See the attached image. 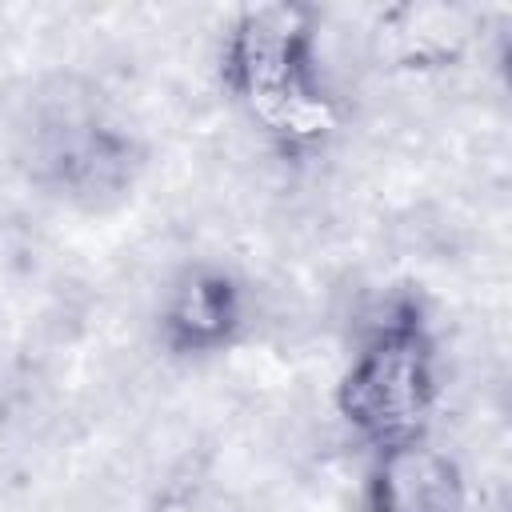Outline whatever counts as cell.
<instances>
[{
    "label": "cell",
    "mask_w": 512,
    "mask_h": 512,
    "mask_svg": "<svg viewBox=\"0 0 512 512\" xmlns=\"http://www.w3.org/2000/svg\"><path fill=\"white\" fill-rule=\"evenodd\" d=\"M432 400V364L404 332H384L344 388V416L372 436H408Z\"/></svg>",
    "instance_id": "6da1fadb"
},
{
    "label": "cell",
    "mask_w": 512,
    "mask_h": 512,
    "mask_svg": "<svg viewBox=\"0 0 512 512\" xmlns=\"http://www.w3.org/2000/svg\"><path fill=\"white\" fill-rule=\"evenodd\" d=\"M376 512H464L452 460L428 444H396L380 464Z\"/></svg>",
    "instance_id": "3957f363"
},
{
    "label": "cell",
    "mask_w": 512,
    "mask_h": 512,
    "mask_svg": "<svg viewBox=\"0 0 512 512\" xmlns=\"http://www.w3.org/2000/svg\"><path fill=\"white\" fill-rule=\"evenodd\" d=\"M240 84L252 92L260 112H280L300 96V28L288 12H256L236 36Z\"/></svg>",
    "instance_id": "7a4b0ae2"
}]
</instances>
